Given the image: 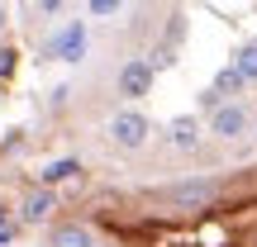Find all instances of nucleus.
<instances>
[{"label":"nucleus","instance_id":"nucleus-1","mask_svg":"<svg viewBox=\"0 0 257 247\" xmlns=\"http://www.w3.org/2000/svg\"><path fill=\"white\" fill-rule=\"evenodd\" d=\"M214 200H219V181H210V176H191V181H176L162 190V204L176 214H205L214 209Z\"/></svg>","mask_w":257,"mask_h":247},{"label":"nucleus","instance_id":"nucleus-2","mask_svg":"<svg viewBox=\"0 0 257 247\" xmlns=\"http://www.w3.org/2000/svg\"><path fill=\"white\" fill-rule=\"evenodd\" d=\"M148 133H153V124H148V114H138V110H119L110 119V138H114V147H124V152L148 147Z\"/></svg>","mask_w":257,"mask_h":247},{"label":"nucleus","instance_id":"nucleus-3","mask_svg":"<svg viewBox=\"0 0 257 247\" xmlns=\"http://www.w3.org/2000/svg\"><path fill=\"white\" fill-rule=\"evenodd\" d=\"M248 128H252V114L243 110L238 100H229V105H219V110H210V133H214V138H224V143L243 138Z\"/></svg>","mask_w":257,"mask_h":247},{"label":"nucleus","instance_id":"nucleus-4","mask_svg":"<svg viewBox=\"0 0 257 247\" xmlns=\"http://www.w3.org/2000/svg\"><path fill=\"white\" fill-rule=\"evenodd\" d=\"M53 214H57V190H53V185H34V190L19 200V223H29V228L48 223Z\"/></svg>","mask_w":257,"mask_h":247},{"label":"nucleus","instance_id":"nucleus-5","mask_svg":"<svg viewBox=\"0 0 257 247\" xmlns=\"http://www.w3.org/2000/svg\"><path fill=\"white\" fill-rule=\"evenodd\" d=\"M153 62H143V57H134V62H124V72H119V95L124 100H143L148 91H153Z\"/></svg>","mask_w":257,"mask_h":247},{"label":"nucleus","instance_id":"nucleus-6","mask_svg":"<svg viewBox=\"0 0 257 247\" xmlns=\"http://www.w3.org/2000/svg\"><path fill=\"white\" fill-rule=\"evenodd\" d=\"M48 53L62 57V62H81V57H86V24H81V19L62 24V34L53 38V48H48Z\"/></svg>","mask_w":257,"mask_h":247},{"label":"nucleus","instance_id":"nucleus-7","mask_svg":"<svg viewBox=\"0 0 257 247\" xmlns=\"http://www.w3.org/2000/svg\"><path fill=\"white\" fill-rule=\"evenodd\" d=\"M95 238L86 223H53V233H48V247H95Z\"/></svg>","mask_w":257,"mask_h":247},{"label":"nucleus","instance_id":"nucleus-8","mask_svg":"<svg viewBox=\"0 0 257 247\" xmlns=\"http://www.w3.org/2000/svg\"><path fill=\"white\" fill-rule=\"evenodd\" d=\"M167 143H172V147H181V152H195V147H200V124H195L191 114L172 119V124H167Z\"/></svg>","mask_w":257,"mask_h":247},{"label":"nucleus","instance_id":"nucleus-9","mask_svg":"<svg viewBox=\"0 0 257 247\" xmlns=\"http://www.w3.org/2000/svg\"><path fill=\"white\" fill-rule=\"evenodd\" d=\"M72 176H81V162H76V157H57V162H48L43 171H38V185H62V181H72Z\"/></svg>","mask_w":257,"mask_h":247},{"label":"nucleus","instance_id":"nucleus-10","mask_svg":"<svg viewBox=\"0 0 257 247\" xmlns=\"http://www.w3.org/2000/svg\"><path fill=\"white\" fill-rule=\"evenodd\" d=\"M229 67L243 76V81H257V43H243L238 53H233V62H229Z\"/></svg>","mask_w":257,"mask_h":247},{"label":"nucleus","instance_id":"nucleus-11","mask_svg":"<svg viewBox=\"0 0 257 247\" xmlns=\"http://www.w3.org/2000/svg\"><path fill=\"white\" fill-rule=\"evenodd\" d=\"M114 10H119V0H91V15H95V19L114 15Z\"/></svg>","mask_w":257,"mask_h":247},{"label":"nucleus","instance_id":"nucleus-12","mask_svg":"<svg viewBox=\"0 0 257 247\" xmlns=\"http://www.w3.org/2000/svg\"><path fill=\"white\" fill-rule=\"evenodd\" d=\"M15 72V48H0V81Z\"/></svg>","mask_w":257,"mask_h":247},{"label":"nucleus","instance_id":"nucleus-13","mask_svg":"<svg viewBox=\"0 0 257 247\" xmlns=\"http://www.w3.org/2000/svg\"><path fill=\"white\" fill-rule=\"evenodd\" d=\"M15 233H19L15 223H0V247H10V242H15Z\"/></svg>","mask_w":257,"mask_h":247},{"label":"nucleus","instance_id":"nucleus-14","mask_svg":"<svg viewBox=\"0 0 257 247\" xmlns=\"http://www.w3.org/2000/svg\"><path fill=\"white\" fill-rule=\"evenodd\" d=\"M95 247H119V242H95Z\"/></svg>","mask_w":257,"mask_h":247},{"label":"nucleus","instance_id":"nucleus-15","mask_svg":"<svg viewBox=\"0 0 257 247\" xmlns=\"http://www.w3.org/2000/svg\"><path fill=\"white\" fill-rule=\"evenodd\" d=\"M0 29H5V10H0Z\"/></svg>","mask_w":257,"mask_h":247},{"label":"nucleus","instance_id":"nucleus-16","mask_svg":"<svg viewBox=\"0 0 257 247\" xmlns=\"http://www.w3.org/2000/svg\"><path fill=\"white\" fill-rule=\"evenodd\" d=\"M0 223H5V204H0Z\"/></svg>","mask_w":257,"mask_h":247}]
</instances>
